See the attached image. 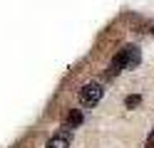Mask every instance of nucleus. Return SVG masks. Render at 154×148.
I'll use <instances>...</instances> for the list:
<instances>
[{
  "label": "nucleus",
  "instance_id": "1",
  "mask_svg": "<svg viewBox=\"0 0 154 148\" xmlns=\"http://www.w3.org/2000/svg\"><path fill=\"white\" fill-rule=\"evenodd\" d=\"M102 94H104L102 84H100V82H90V84H85V86L80 89V101H82L85 106H94V104L102 99Z\"/></svg>",
  "mask_w": 154,
  "mask_h": 148
},
{
  "label": "nucleus",
  "instance_id": "2",
  "mask_svg": "<svg viewBox=\"0 0 154 148\" xmlns=\"http://www.w3.org/2000/svg\"><path fill=\"white\" fill-rule=\"evenodd\" d=\"M122 54H124V64H127V69H134V67L142 62V52H139L137 45H127V47L122 49Z\"/></svg>",
  "mask_w": 154,
  "mask_h": 148
},
{
  "label": "nucleus",
  "instance_id": "3",
  "mask_svg": "<svg viewBox=\"0 0 154 148\" xmlns=\"http://www.w3.org/2000/svg\"><path fill=\"white\" fill-rule=\"evenodd\" d=\"M122 67H127V64H124V54L119 52V54L109 62V67H107V79H114V77L122 72Z\"/></svg>",
  "mask_w": 154,
  "mask_h": 148
},
{
  "label": "nucleus",
  "instance_id": "4",
  "mask_svg": "<svg viewBox=\"0 0 154 148\" xmlns=\"http://www.w3.org/2000/svg\"><path fill=\"white\" fill-rule=\"evenodd\" d=\"M47 148H70V133L62 131V133L52 136L50 141H47Z\"/></svg>",
  "mask_w": 154,
  "mask_h": 148
},
{
  "label": "nucleus",
  "instance_id": "5",
  "mask_svg": "<svg viewBox=\"0 0 154 148\" xmlns=\"http://www.w3.org/2000/svg\"><path fill=\"white\" fill-rule=\"evenodd\" d=\"M80 123H82V111H80V109H72V111L67 114V126H70V128H77Z\"/></svg>",
  "mask_w": 154,
  "mask_h": 148
},
{
  "label": "nucleus",
  "instance_id": "6",
  "mask_svg": "<svg viewBox=\"0 0 154 148\" xmlns=\"http://www.w3.org/2000/svg\"><path fill=\"white\" fill-rule=\"evenodd\" d=\"M139 101H142V99L134 94V96H127V99H124V106H127V109H132V106H137Z\"/></svg>",
  "mask_w": 154,
  "mask_h": 148
},
{
  "label": "nucleus",
  "instance_id": "7",
  "mask_svg": "<svg viewBox=\"0 0 154 148\" xmlns=\"http://www.w3.org/2000/svg\"><path fill=\"white\" fill-rule=\"evenodd\" d=\"M144 148H154V131L149 133V138H147V146H144Z\"/></svg>",
  "mask_w": 154,
  "mask_h": 148
},
{
  "label": "nucleus",
  "instance_id": "8",
  "mask_svg": "<svg viewBox=\"0 0 154 148\" xmlns=\"http://www.w3.org/2000/svg\"><path fill=\"white\" fill-rule=\"evenodd\" d=\"M152 32H154V27H152Z\"/></svg>",
  "mask_w": 154,
  "mask_h": 148
}]
</instances>
